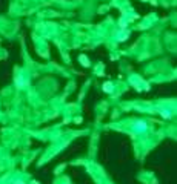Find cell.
Returning <instances> with one entry per match:
<instances>
[{"label": "cell", "mask_w": 177, "mask_h": 184, "mask_svg": "<svg viewBox=\"0 0 177 184\" xmlns=\"http://www.w3.org/2000/svg\"><path fill=\"white\" fill-rule=\"evenodd\" d=\"M80 60H82V63H83V65H88V61H86V58H85V57H80Z\"/></svg>", "instance_id": "cell-1"}]
</instances>
